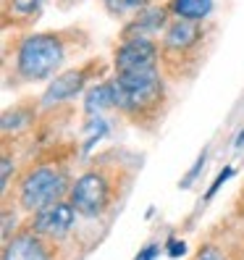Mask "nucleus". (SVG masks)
Here are the masks:
<instances>
[{"label": "nucleus", "instance_id": "nucleus-12", "mask_svg": "<svg viewBox=\"0 0 244 260\" xmlns=\"http://www.w3.org/2000/svg\"><path fill=\"white\" fill-rule=\"evenodd\" d=\"M171 11L179 19H192V21H202L210 16L213 11V0H171Z\"/></svg>", "mask_w": 244, "mask_h": 260}, {"label": "nucleus", "instance_id": "nucleus-10", "mask_svg": "<svg viewBox=\"0 0 244 260\" xmlns=\"http://www.w3.org/2000/svg\"><path fill=\"white\" fill-rule=\"evenodd\" d=\"M165 24V8H142L129 26L124 37H150Z\"/></svg>", "mask_w": 244, "mask_h": 260}, {"label": "nucleus", "instance_id": "nucleus-11", "mask_svg": "<svg viewBox=\"0 0 244 260\" xmlns=\"http://www.w3.org/2000/svg\"><path fill=\"white\" fill-rule=\"evenodd\" d=\"M84 108L87 113H102L105 108H116V95H113V84L111 82H102L97 87H92L87 92V100H84Z\"/></svg>", "mask_w": 244, "mask_h": 260}, {"label": "nucleus", "instance_id": "nucleus-3", "mask_svg": "<svg viewBox=\"0 0 244 260\" xmlns=\"http://www.w3.org/2000/svg\"><path fill=\"white\" fill-rule=\"evenodd\" d=\"M66 174L63 168L58 166H37L32 168L24 179H21V187H19V203L26 210H42L53 203H58L66 192Z\"/></svg>", "mask_w": 244, "mask_h": 260}, {"label": "nucleus", "instance_id": "nucleus-16", "mask_svg": "<svg viewBox=\"0 0 244 260\" xmlns=\"http://www.w3.org/2000/svg\"><path fill=\"white\" fill-rule=\"evenodd\" d=\"M105 129H108V126H105V121H92V124H89V137H87V142H84V147L89 150V147H92L95 145V140H100V137L105 134Z\"/></svg>", "mask_w": 244, "mask_h": 260}, {"label": "nucleus", "instance_id": "nucleus-20", "mask_svg": "<svg viewBox=\"0 0 244 260\" xmlns=\"http://www.w3.org/2000/svg\"><path fill=\"white\" fill-rule=\"evenodd\" d=\"M184 242H176V239H171L168 242V255H173V257H179V255H184Z\"/></svg>", "mask_w": 244, "mask_h": 260}, {"label": "nucleus", "instance_id": "nucleus-8", "mask_svg": "<svg viewBox=\"0 0 244 260\" xmlns=\"http://www.w3.org/2000/svg\"><path fill=\"white\" fill-rule=\"evenodd\" d=\"M84 79H87V74L82 69H74V71H66V74L55 76V79L50 82V87L45 89V95H42V108H53V105H60V103L71 100L84 87Z\"/></svg>", "mask_w": 244, "mask_h": 260}, {"label": "nucleus", "instance_id": "nucleus-18", "mask_svg": "<svg viewBox=\"0 0 244 260\" xmlns=\"http://www.w3.org/2000/svg\"><path fill=\"white\" fill-rule=\"evenodd\" d=\"M158 252H160L158 244H147L145 250H140V255H136L134 260H155V257H158Z\"/></svg>", "mask_w": 244, "mask_h": 260}, {"label": "nucleus", "instance_id": "nucleus-6", "mask_svg": "<svg viewBox=\"0 0 244 260\" xmlns=\"http://www.w3.org/2000/svg\"><path fill=\"white\" fill-rule=\"evenodd\" d=\"M74 221H76V208L71 203L58 200V203L34 213L32 232L40 237H48V239H60L74 229Z\"/></svg>", "mask_w": 244, "mask_h": 260}, {"label": "nucleus", "instance_id": "nucleus-19", "mask_svg": "<svg viewBox=\"0 0 244 260\" xmlns=\"http://www.w3.org/2000/svg\"><path fill=\"white\" fill-rule=\"evenodd\" d=\"M202 166H205V152H202V155H200V160H197V166H194V168H192V171H189V176H187L184 181H181V187H187V184H189V181H192V179H194L197 174H200V168H202Z\"/></svg>", "mask_w": 244, "mask_h": 260}, {"label": "nucleus", "instance_id": "nucleus-15", "mask_svg": "<svg viewBox=\"0 0 244 260\" xmlns=\"http://www.w3.org/2000/svg\"><path fill=\"white\" fill-rule=\"evenodd\" d=\"M194 260H226V255L216 247V244H205V247L197 250Z\"/></svg>", "mask_w": 244, "mask_h": 260}, {"label": "nucleus", "instance_id": "nucleus-2", "mask_svg": "<svg viewBox=\"0 0 244 260\" xmlns=\"http://www.w3.org/2000/svg\"><path fill=\"white\" fill-rule=\"evenodd\" d=\"M63 42L58 35H32L16 50V74L26 82H40L55 74L63 63Z\"/></svg>", "mask_w": 244, "mask_h": 260}, {"label": "nucleus", "instance_id": "nucleus-7", "mask_svg": "<svg viewBox=\"0 0 244 260\" xmlns=\"http://www.w3.org/2000/svg\"><path fill=\"white\" fill-rule=\"evenodd\" d=\"M202 40V29H200V21H192V19H173L163 32V53H173V55H181V53H189L192 48H197V42Z\"/></svg>", "mask_w": 244, "mask_h": 260}, {"label": "nucleus", "instance_id": "nucleus-9", "mask_svg": "<svg viewBox=\"0 0 244 260\" xmlns=\"http://www.w3.org/2000/svg\"><path fill=\"white\" fill-rule=\"evenodd\" d=\"M3 260H50V255L40 234L26 232V234H16L13 239H6Z\"/></svg>", "mask_w": 244, "mask_h": 260}, {"label": "nucleus", "instance_id": "nucleus-21", "mask_svg": "<svg viewBox=\"0 0 244 260\" xmlns=\"http://www.w3.org/2000/svg\"><path fill=\"white\" fill-rule=\"evenodd\" d=\"M11 166H13V163H11V158L6 155V158H3V189L8 187V176H11Z\"/></svg>", "mask_w": 244, "mask_h": 260}, {"label": "nucleus", "instance_id": "nucleus-14", "mask_svg": "<svg viewBox=\"0 0 244 260\" xmlns=\"http://www.w3.org/2000/svg\"><path fill=\"white\" fill-rule=\"evenodd\" d=\"M42 0H11V8L19 13V16H29V13H34L40 8Z\"/></svg>", "mask_w": 244, "mask_h": 260}, {"label": "nucleus", "instance_id": "nucleus-4", "mask_svg": "<svg viewBox=\"0 0 244 260\" xmlns=\"http://www.w3.org/2000/svg\"><path fill=\"white\" fill-rule=\"evenodd\" d=\"M68 197H71V205L76 208L79 216L97 218L111 205V184L100 171H87L74 181Z\"/></svg>", "mask_w": 244, "mask_h": 260}, {"label": "nucleus", "instance_id": "nucleus-13", "mask_svg": "<svg viewBox=\"0 0 244 260\" xmlns=\"http://www.w3.org/2000/svg\"><path fill=\"white\" fill-rule=\"evenodd\" d=\"M150 6V0H105V8H108L113 16H124L131 11H142Z\"/></svg>", "mask_w": 244, "mask_h": 260}, {"label": "nucleus", "instance_id": "nucleus-5", "mask_svg": "<svg viewBox=\"0 0 244 260\" xmlns=\"http://www.w3.org/2000/svg\"><path fill=\"white\" fill-rule=\"evenodd\" d=\"M116 74L158 69V45L150 37H124L113 58Z\"/></svg>", "mask_w": 244, "mask_h": 260}, {"label": "nucleus", "instance_id": "nucleus-1", "mask_svg": "<svg viewBox=\"0 0 244 260\" xmlns=\"http://www.w3.org/2000/svg\"><path fill=\"white\" fill-rule=\"evenodd\" d=\"M111 84L116 95V108L134 118L155 111L163 100V79L158 69L116 74V79H111Z\"/></svg>", "mask_w": 244, "mask_h": 260}, {"label": "nucleus", "instance_id": "nucleus-22", "mask_svg": "<svg viewBox=\"0 0 244 260\" xmlns=\"http://www.w3.org/2000/svg\"><path fill=\"white\" fill-rule=\"evenodd\" d=\"M236 147H244V132L236 137Z\"/></svg>", "mask_w": 244, "mask_h": 260}, {"label": "nucleus", "instance_id": "nucleus-17", "mask_svg": "<svg viewBox=\"0 0 244 260\" xmlns=\"http://www.w3.org/2000/svg\"><path fill=\"white\" fill-rule=\"evenodd\" d=\"M231 174H234V168H231V166H228V168H223V171H221V174L216 176V181H213V187H210V189H207V194H205V197H207V200H210V197H213V194H216V192L221 189V184H223V181H226L228 176H231Z\"/></svg>", "mask_w": 244, "mask_h": 260}]
</instances>
